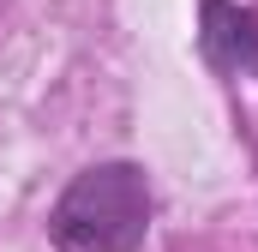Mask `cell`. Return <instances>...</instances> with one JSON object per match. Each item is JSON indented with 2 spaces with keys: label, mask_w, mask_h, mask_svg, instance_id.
Instances as JSON below:
<instances>
[{
  "label": "cell",
  "mask_w": 258,
  "mask_h": 252,
  "mask_svg": "<svg viewBox=\"0 0 258 252\" xmlns=\"http://www.w3.org/2000/svg\"><path fill=\"white\" fill-rule=\"evenodd\" d=\"M204 54L222 66V72H258V18L228 6V0H204Z\"/></svg>",
  "instance_id": "2"
},
{
  "label": "cell",
  "mask_w": 258,
  "mask_h": 252,
  "mask_svg": "<svg viewBox=\"0 0 258 252\" xmlns=\"http://www.w3.org/2000/svg\"><path fill=\"white\" fill-rule=\"evenodd\" d=\"M48 234L60 252H138L150 234V180L132 162L84 168L60 192Z\"/></svg>",
  "instance_id": "1"
}]
</instances>
